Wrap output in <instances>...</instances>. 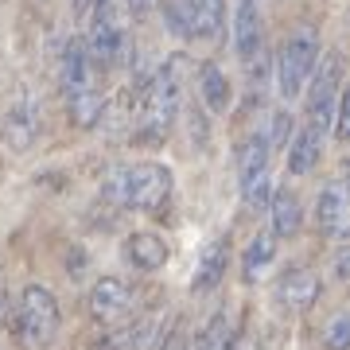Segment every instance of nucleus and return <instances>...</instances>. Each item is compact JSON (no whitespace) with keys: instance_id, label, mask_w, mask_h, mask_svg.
Returning a JSON list of instances; mask_svg holds the SVG:
<instances>
[{"instance_id":"14","label":"nucleus","mask_w":350,"mask_h":350,"mask_svg":"<svg viewBox=\"0 0 350 350\" xmlns=\"http://www.w3.org/2000/svg\"><path fill=\"white\" fill-rule=\"evenodd\" d=\"M315 222L327 238L342 241L347 238V222H350V199H347V183L342 179H331L319 199H315Z\"/></svg>"},{"instance_id":"26","label":"nucleus","mask_w":350,"mask_h":350,"mask_svg":"<svg viewBox=\"0 0 350 350\" xmlns=\"http://www.w3.org/2000/svg\"><path fill=\"white\" fill-rule=\"evenodd\" d=\"M90 4H94V0H82V8H90Z\"/></svg>"},{"instance_id":"6","label":"nucleus","mask_w":350,"mask_h":350,"mask_svg":"<svg viewBox=\"0 0 350 350\" xmlns=\"http://www.w3.org/2000/svg\"><path fill=\"white\" fill-rule=\"evenodd\" d=\"M86 43L90 59L105 70V66H121L129 55V31H125V8L117 0H94L86 8Z\"/></svg>"},{"instance_id":"21","label":"nucleus","mask_w":350,"mask_h":350,"mask_svg":"<svg viewBox=\"0 0 350 350\" xmlns=\"http://www.w3.org/2000/svg\"><path fill=\"white\" fill-rule=\"evenodd\" d=\"M273 261H276V238L273 234H257V238L245 245V253H241V280H245V284H257V280L269 273Z\"/></svg>"},{"instance_id":"13","label":"nucleus","mask_w":350,"mask_h":350,"mask_svg":"<svg viewBox=\"0 0 350 350\" xmlns=\"http://www.w3.org/2000/svg\"><path fill=\"white\" fill-rule=\"evenodd\" d=\"M226 269H230V234H214L199 250V261H195V273H191V292H199V296L214 292L226 280Z\"/></svg>"},{"instance_id":"2","label":"nucleus","mask_w":350,"mask_h":350,"mask_svg":"<svg viewBox=\"0 0 350 350\" xmlns=\"http://www.w3.org/2000/svg\"><path fill=\"white\" fill-rule=\"evenodd\" d=\"M59 86H63L70 121L78 129H98L105 117V94H101V66L90 59L82 36H66L59 51Z\"/></svg>"},{"instance_id":"11","label":"nucleus","mask_w":350,"mask_h":350,"mask_svg":"<svg viewBox=\"0 0 350 350\" xmlns=\"http://www.w3.org/2000/svg\"><path fill=\"white\" fill-rule=\"evenodd\" d=\"M269 16H273V0H234V51L241 63H250L265 47Z\"/></svg>"},{"instance_id":"25","label":"nucleus","mask_w":350,"mask_h":350,"mask_svg":"<svg viewBox=\"0 0 350 350\" xmlns=\"http://www.w3.org/2000/svg\"><path fill=\"white\" fill-rule=\"evenodd\" d=\"M335 280H347V245L338 241V250H335Z\"/></svg>"},{"instance_id":"15","label":"nucleus","mask_w":350,"mask_h":350,"mask_svg":"<svg viewBox=\"0 0 350 350\" xmlns=\"http://www.w3.org/2000/svg\"><path fill=\"white\" fill-rule=\"evenodd\" d=\"M183 20H187V39H218L226 27V0H179Z\"/></svg>"},{"instance_id":"18","label":"nucleus","mask_w":350,"mask_h":350,"mask_svg":"<svg viewBox=\"0 0 350 350\" xmlns=\"http://www.w3.org/2000/svg\"><path fill=\"white\" fill-rule=\"evenodd\" d=\"M265 211H269V222H273V230H269L273 238H296V234H300L304 206H300V195H296V191L276 187Z\"/></svg>"},{"instance_id":"10","label":"nucleus","mask_w":350,"mask_h":350,"mask_svg":"<svg viewBox=\"0 0 350 350\" xmlns=\"http://www.w3.org/2000/svg\"><path fill=\"white\" fill-rule=\"evenodd\" d=\"M39 125H43L39 98L24 86L12 101H8V109H4V129H0V137H4V144L12 152H27L39 137Z\"/></svg>"},{"instance_id":"3","label":"nucleus","mask_w":350,"mask_h":350,"mask_svg":"<svg viewBox=\"0 0 350 350\" xmlns=\"http://www.w3.org/2000/svg\"><path fill=\"white\" fill-rule=\"evenodd\" d=\"M175 191V175L167 163L156 160H140V163H125L109 175L105 195L125 211H140V214H160L172 202Z\"/></svg>"},{"instance_id":"8","label":"nucleus","mask_w":350,"mask_h":350,"mask_svg":"<svg viewBox=\"0 0 350 350\" xmlns=\"http://www.w3.org/2000/svg\"><path fill=\"white\" fill-rule=\"evenodd\" d=\"M273 148L265 133H250L238 144V187H241V202L245 211H265L273 199Z\"/></svg>"},{"instance_id":"17","label":"nucleus","mask_w":350,"mask_h":350,"mask_svg":"<svg viewBox=\"0 0 350 350\" xmlns=\"http://www.w3.org/2000/svg\"><path fill=\"white\" fill-rule=\"evenodd\" d=\"M167 257H172L167 241L160 234H152V230H137V234L125 238V261L137 273H160L163 265H167Z\"/></svg>"},{"instance_id":"24","label":"nucleus","mask_w":350,"mask_h":350,"mask_svg":"<svg viewBox=\"0 0 350 350\" xmlns=\"http://www.w3.org/2000/svg\"><path fill=\"white\" fill-rule=\"evenodd\" d=\"M160 0H125V12H133V16H144V12H152Z\"/></svg>"},{"instance_id":"1","label":"nucleus","mask_w":350,"mask_h":350,"mask_svg":"<svg viewBox=\"0 0 350 350\" xmlns=\"http://www.w3.org/2000/svg\"><path fill=\"white\" fill-rule=\"evenodd\" d=\"M183 86H187V59L183 55H167L156 75L140 86L137 94V117H133V133L140 144H160L172 133L179 105H183Z\"/></svg>"},{"instance_id":"4","label":"nucleus","mask_w":350,"mask_h":350,"mask_svg":"<svg viewBox=\"0 0 350 350\" xmlns=\"http://www.w3.org/2000/svg\"><path fill=\"white\" fill-rule=\"evenodd\" d=\"M319 55H323V43H319V31H315V27L300 24V27L288 31V39L280 43L276 63H273L276 98L284 101V105H292V101L304 94V86H308L315 63H319Z\"/></svg>"},{"instance_id":"19","label":"nucleus","mask_w":350,"mask_h":350,"mask_svg":"<svg viewBox=\"0 0 350 350\" xmlns=\"http://www.w3.org/2000/svg\"><path fill=\"white\" fill-rule=\"evenodd\" d=\"M238 312L234 308H218V312L202 323L199 338H195V350H238Z\"/></svg>"},{"instance_id":"20","label":"nucleus","mask_w":350,"mask_h":350,"mask_svg":"<svg viewBox=\"0 0 350 350\" xmlns=\"http://www.w3.org/2000/svg\"><path fill=\"white\" fill-rule=\"evenodd\" d=\"M199 101H202V109L214 113V117H222L234 105V86H230V78H226V70L218 63L199 66Z\"/></svg>"},{"instance_id":"7","label":"nucleus","mask_w":350,"mask_h":350,"mask_svg":"<svg viewBox=\"0 0 350 350\" xmlns=\"http://www.w3.org/2000/svg\"><path fill=\"white\" fill-rule=\"evenodd\" d=\"M308 94H304V129H315V133H331V121H335L338 98H342V55L331 51V55H319L312 78H308Z\"/></svg>"},{"instance_id":"22","label":"nucleus","mask_w":350,"mask_h":350,"mask_svg":"<svg viewBox=\"0 0 350 350\" xmlns=\"http://www.w3.org/2000/svg\"><path fill=\"white\" fill-rule=\"evenodd\" d=\"M323 342L327 350H347L350 347V315L347 312H335L323 327Z\"/></svg>"},{"instance_id":"23","label":"nucleus","mask_w":350,"mask_h":350,"mask_svg":"<svg viewBox=\"0 0 350 350\" xmlns=\"http://www.w3.org/2000/svg\"><path fill=\"white\" fill-rule=\"evenodd\" d=\"M160 350H191L187 331H183V327H175V331H167V335H163V342H160Z\"/></svg>"},{"instance_id":"16","label":"nucleus","mask_w":350,"mask_h":350,"mask_svg":"<svg viewBox=\"0 0 350 350\" xmlns=\"http://www.w3.org/2000/svg\"><path fill=\"white\" fill-rule=\"evenodd\" d=\"M323 144H327L323 133L304 129V125L292 129V137H288V144H284V152H288V156H284L288 175H308V172H315V163H319V156H323Z\"/></svg>"},{"instance_id":"5","label":"nucleus","mask_w":350,"mask_h":350,"mask_svg":"<svg viewBox=\"0 0 350 350\" xmlns=\"http://www.w3.org/2000/svg\"><path fill=\"white\" fill-rule=\"evenodd\" d=\"M59 327H63V312L55 292L43 284H27L16 300V338L27 350H51L59 338Z\"/></svg>"},{"instance_id":"9","label":"nucleus","mask_w":350,"mask_h":350,"mask_svg":"<svg viewBox=\"0 0 350 350\" xmlns=\"http://www.w3.org/2000/svg\"><path fill=\"white\" fill-rule=\"evenodd\" d=\"M86 308H90V315H94V323H105V327L121 323V319H129L133 308H137V292H133V284H129L125 276H101V280H94V288H90Z\"/></svg>"},{"instance_id":"12","label":"nucleus","mask_w":350,"mask_h":350,"mask_svg":"<svg viewBox=\"0 0 350 350\" xmlns=\"http://www.w3.org/2000/svg\"><path fill=\"white\" fill-rule=\"evenodd\" d=\"M319 292H323V280L308 265H288L273 284V296L284 312H308V308H315Z\"/></svg>"}]
</instances>
